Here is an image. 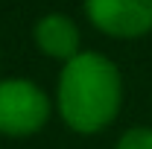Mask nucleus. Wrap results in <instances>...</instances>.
Segmentation results:
<instances>
[{
	"label": "nucleus",
	"instance_id": "obj_1",
	"mask_svg": "<svg viewBox=\"0 0 152 149\" xmlns=\"http://www.w3.org/2000/svg\"><path fill=\"white\" fill-rule=\"evenodd\" d=\"M58 105H61L64 120L76 131L102 129L117 114V105H120L117 67L96 53L73 56L61 73Z\"/></svg>",
	"mask_w": 152,
	"mask_h": 149
},
{
	"label": "nucleus",
	"instance_id": "obj_2",
	"mask_svg": "<svg viewBox=\"0 0 152 149\" xmlns=\"http://www.w3.org/2000/svg\"><path fill=\"white\" fill-rule=\"evenodd\" d=\"M47 96L29 82H0V131L29 134L47 120Z\"/></svg>",
	"mask_w": 152,
	"mask_h": 149
},
{
	"label": "nucleus",
	"instance_id": "obj_3",
	"mask_svg": "<svg viewBox=\"0 0 152 149\" xmlns=\"http://www.w3.org/2000/svg\"><path fill=\"white\" fill-rule=\"evenodd\" d=\"M88 18L108 35L132 38L152 29V0H88Z\"/></svg>",
	"mask_w": 152,
	"mask_h": 149
},
{
	"label": "nucleus",
	"instance_id": "obj_4",
	"mask_svg": "<svg viewBox=\"0 0 152 149\" xmlns=\"http://www.w3.org/2000/svg\"><path fill=\"white\" fill-rule=\"evenodd\" d=\"M35 38H38V44H41V50L50 53V56H56V58L79 56V53H76V47H79V32H76L73 23L67 18H61V15L44 18L35 26Z\"/></svg>",
	"mask_w": 152,
	"mask_h": 149
},
{
	"label": "nucleus",
	"instance_id": "obj_5",
	"mask_svg": "<svg viewBox=\"0 0 152 149\" xmlns=\"http://www.w3.org/2000/svg\"><path fill=\"white\" fill-rule=\"evenodd\" d=\"M117 149H152V129H132L120 137Z\"/></svg>",
	"mask_w": 152,
	"mask_h": 149
}]
</instances>
